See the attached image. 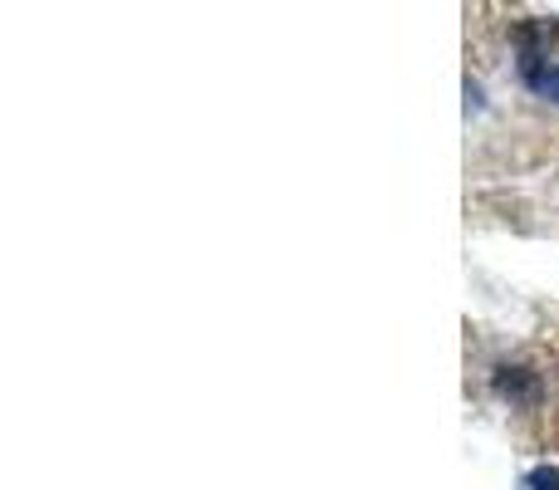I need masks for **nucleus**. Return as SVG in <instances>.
<instances>
[{"label": "nucleus", "mask_w": 559, "mask_h": 490, "mask_svg": "<svg viewBox=\"0 0 559 490\" xmlns=\"http://www.w3.org/2000/svg\"><path fill=\"white\" fill-rule=\"evenodd\" d=\"M496 393L506 397L511 407H535L540 403V373H531V368H496Z\"/></svg>", "instance_id": "1"}, {"label": "nucleus", "mask_w": 559, "mask_h": 490, "mask_svg": "<svg viewBox=\"0 0 559 490\" xmlns=\"http://www.w3.org/2000/svg\"><path fill=\"white\" fill-rule=\"evenodd\" d=\"M521 490H559V466H531V471L521 476Z\"/></svg>", "instance_id": "3"}, {"label": "nucleus", "mask_w": 559, "mask_h": 490, "mask_svg": "<svg viewBox=\"0 0 559 490\" xmlns=\"http://www.w3.org/2000/svg\"><path fill=\"white\" fill-rule=\"evenodd\" d=\"M521 84L531 88L545 104H559V64L555 59H540V64H521Z\"/></svg>", "instance_id": "2"}]
</instances>
